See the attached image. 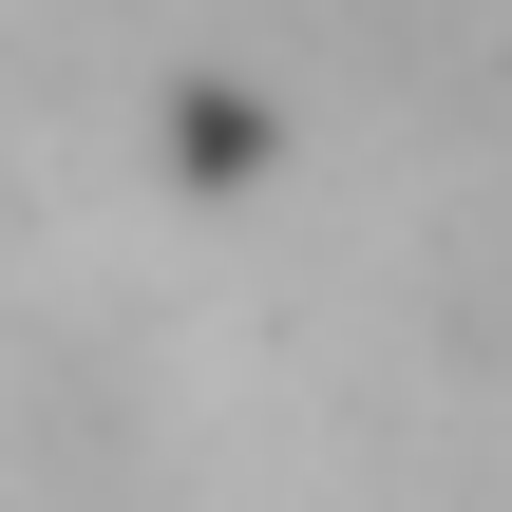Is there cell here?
<instances>
[{"label": "cell", "instance_id": "obj_1", "mask_svg": "<svg viewBox=\"0 0 512 512\" xmlns=\"http://www.w3.org/2000/svg\"><path fill=\"white\" fill-rule=\"evenodd\" d=\"M266 152H285V114H266V95H228V76H171V171H190V190H247Z\"/></svg>", "mask_w": 512, "mask_h": 512}]
</instances>
